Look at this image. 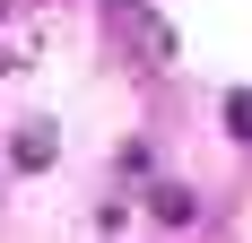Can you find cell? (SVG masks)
<instances>
[{
	"instance_id": "obj_1",
	"label": "cell",
	"mask_w": 252,
	"mask_h": 243,
	"mask_svg": "<svg viewBox=\"0 0 252 243\" xmlns=\"http://www.w3.org/2000/svg\"><path fill=\"white\" fill-rule=\"evenodd\" d=\"M113 35H122L130 61H148V70H157V61H174V26L148 18V9H130V0H113Z\"/></svg>"
},
{
	"instance_id": "obj_2",
	"label": "cell",
	"mask_w": 252,
	"mask_h": 243,
	"mask_svg": "<svg viewBox=\"0 0 252 243\" xmlns=\"http://www.w3.org/2000/svg\"><path fill=\"white\" fill-rule=\"evenodd\" d=\"M52 156H61V139H52V122H35V130H18V165H26V174H44Z\"/></svg>"
},
{
	"instance_id": "obj_3",
	"label": "cell",
	"mask_w": 252,
	"mask_h": 243,
	"mask_svg": "<svg viewBox=\"0 0 252 243\" xmlns=\"http://www.w3.org/2000/svg\"><path fill=\"white\" fill-rule=\"evenodd\" d=\"M148 217H157V226H191V191L157 182V191H148Z\"/></svg>"
},
{
	"instance_id": "obj_4",
	"label": "cell",
	"mask_w": 252,
	"mask_h": 243,
	"mask_svg": "<svg viewBox=\"0 0 252 243\" xmlns=\"http://www.w3.org/2000/svg\"><path fill=\"white\" fill-rule=\"evenodd\" d=\"M226 130H235V139H252V87H235V96H226Z\"/></svg>"
},
{
	"instance_id": "obj_5",
	"label": "cell",
	"mask_w": 252,
	"mask_h": 243,
	"mask_svg": "<svg viewBox=\"0 0 252 243\" xmlns=\"http://www.w3.org/2000/svg\"><path fill=\"white\" fill-rule=\"evenodd\" d=\"M9 70H18V52H9V44H0V78H9Z\"/></svg>"
}]
</instances>
